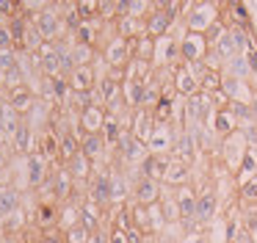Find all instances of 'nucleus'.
Masks as SVG:
<instances>
[{
	"label": "nucleus",
	"instance_id": "6ab92c4d",
	"mask_svg": "<svg viewBox=\"0 0 257 243\" xmlns=\"http://www.w3.org/2000/svg\"><path fill=\"white\" fill-rule=\"evenodd\" d=\"M34 127L25 122V116H23V125H20V130L14 133V138H12V147H14V152H20V155H31V152H36V136H34Z\"/></svg>",
	"mask_w": 257,
	"mask_h": 243
},
{
	"label": "nucleus",
	"instance_id": "f257e3e1",
	"mask_svg": "<svg viewBox=\"0 0 257 243\" xmlns=\"http://www.w3.org/2000/svg\"><path fill=\"white\" fill-rule=\"evenodd\" d=\"M183 11H185V20H188L185 22V31L202 33V36L207 33V28L213 22L221 20V14H218V9L213 3H188V6H183Z\"/></svg>",
	"mask_w": 257,
	"mask_h": 243
},
{
	"label": "nucleus",
	"instance_id": "72a5a7b5",
	"mask_svg": "<svg viewBox=\"0 0 257 243\" xmlns=\"http://www.w3.org/2000/svg\"><path fill=\"white\" fill-rule=\"evenodd\" d=\"M72 55H75V66H94L100 50H97V47H89V44H75V47H72Z\"/></svg>",
	"mask_w": 257,
	"mask_h": 243
},
{
	"label": "nucleus",
	"instance_id": "a211bd4d",
	"mask_svg": "<svg viewBox=\"0 0 257 243\" xmlns=\"http://www.w3.org/2000/svg\"><path fill=\"white\" fill-rule=\"evenodd\" d=\"M20 125H23V113H20L9 99H0V130L6 133L9 138H14V133L20 130Z\"/></svg>",
	"mask_w": 257,
	"mask_h": 243
},
{
	"label": "nucleus",
	"instance_id": "4c0bfd02",
	"mask_svg": "<svg viewBox=\"0 0 257 243\" xmlns=\"http://www.w3.org/2000/svg\"><path fill=\"white\" fill-rule=\"evenodd\" d=\"M240 196H243L246 204H254L257 202V177H249V180L240 182Z\"/></svg>",
	"mask_w": 257,
	"mask_h": 243
},
{
	"label": "nucleus",
	"instance_id": "a19ab883",
	"mask_svg": "<svg viewBox=\"0 0 257 243\" xmlns=\"http://www.w3.org/2000/svg\"><path fill=\"white\" fill-rule=\"evenodd\" d=\"M42 240L45 243H64V232L58 226H50V229L42 232Z\"/></svg>",
	"mask_w": 257,
	"mask_h": 243
},
{
	"label": "nucleus",
	"instance_id": "a878e982",
	"mask_svg": "<svg viewBox=\"0 0 257 243\" xmlns=\"http://www.w3.org/2000/svg\"><path fill=\"white\" fill-rule=\"evenodd\" d=\"M144 86L147 83H139V80H124L122 83V99L130 110L144 108Z\"/></svg>",
	"mask_w": 257,
	"mask_h": 243
},
{
	"label": "nucleus",
	"instance_id": "1a4fd4ad",
	"mask_svg": "<svg viewBox=\"0 0 257 243\" xmlns=\"http://www.w3.org/2000/svg\"><path fill=\"white\" fill-rule=\"evenodd\" d=\"M161 196H163V182H155L150 177H139V182L133 185V202L144 204V207L158 204Z\"/></svg>",
	"mask_w": 257,
	"mask_h": 243
},
{
	"label": "nucleus",
	"instance_id": "6e6552de",
	"mask_svg": "<svg viewBox=\"0 0 257 243\" xmlns=\"http://www.w3.org/2000/svg\"><path fill=\"white\" fill-rule=\"evenodd\" d=\"M100 55H102V61H105L108 66H124L130 61V42L122 39V36H113L111 42L102 44Z\"/></svg>",
	"mask_w": 257,
	"mask_h": 243
},
{
	"label": "nucleus",
	"instance_id": "393cba45",
	"mask_svg": "<svg viewBox=\"0 0 257 243\" xmlns=\"http://www.w3.org/2000/svg\"><path fill=\"white\" fill-rule=\"evenodd\" d=\"M20 207H23V196H20L17 188H14V185L0 188V218L6 221L9 215H14Z\"/></svg>",
	"mask_w": 257,
	"mask_h": 243
},
{
	"label": "nucleus",
	"instance_id": "412c9836",
	"mask_svg": "<svg viewBox=\"0 0 257 243\" xmlns=\"http://www.w3.org/2000/svg\"><path fill=\"white\" fill-rule=\"evenodd\" d=\"M196 196H199V193L188 185L174 191V202H177V207H180V218H196Z\"/></svg>",
	"mask_w": 257,
	"mask_h": 243
},
{
	"label": "nucleus",
	"instance_id": "c756f323",
	"mask_svg": "<svg viewBox=\"0 0 257 243\" xmlns=\"http://www.w3.org/2000/svg\"><path fill=\"white\" fill-rule=\"evenodd\" d=\"M34 213H36V221H39L42 232L50 229V226H58V204H53V202H39Z\"/></svg>",
	"mask_w": 257,
	"mask_h": 243
},
{
	"label": "nucleus",
	"instance_id": "2eb2a0df",
	"mask_svg": "<svg viewBox=\"0 0 257 243\" xmlns=\"http://www.w3.org/2000/svg\"><path fill=\"white\" fill-rule=\"evenodd\" d=\"M199 152L196 149V141H194V136H191L188 130H177V138H174V149H172V155H174V160H183V163H188L191 166V160H194V155Z\"/></svg>",
	"mask_w": 257,
	"mask_h": 243
},
{
	"label": "nucleus",
	"instance_id": "0eeeda50",
	"mask_svg": "<svg viewBox=\"0 0 257 243\" xmlns=\"http://www.w3.org/2000/svg\"><path fill=\"white\" fill-rule=\"evenodd\" d=\"M25 177H28V185L34 188V191H39V188L45 185V180L50 177V163H47L39 152L25 155Z\"/></svg>",
	"mask_w": 257,
	"mask_h": 243
},
{
	"label": "nucleus",
	"instance_id": "de8ad7c7",
	"mask_svg": "<svg viewBox=\"0 0 257 243\" xmlns=\"http://www.w3.org/2000/svg\"><path fill=\"white\" fill-rule=\"evenodd\" d=\"M155 243H177L174 237H155Z\"/></svg>",
	"mask_w": 257,
	"mask_h": 243
},
{
	"label": "nucleus",
	"instance_id": "4468645a",
	"mask_svg": "<svg viewBox=\"0 0 257 243\" xmlns=\"http://www.w3.org/2000/svg\"><path fill=\"white\" fill-rule=\"evenodd\" d=\"M174 91H177L180 99H188V97H194V94H199V80L185 69V64H180L177 69H174Z\"/></svg>",
	"mask_w": 257,
	"mask_h": 243
},
{
	"label": "nucleus",
	"instance_id": "aec40b11",
	"mask_svg": "<svg viewBox=\"0 0 257 243\" xmlns=\"http://www.w3.org/2000/svg\"><path fill=\"white\" fill-rule=\"evenodd\" d=\"M64 166H67V171L75 177V182H89L91 177H94V169H97V166L91 163V160L86 158L83 152H78L72 160H67Z\"/></svg>",
	"mask_w": 257,
	"mask_h": 243
},
{
	"label": "nucleus",
	"instance_id": "f8f14e48",
	"mask_svg": "<svg viewBox=\"0 0 257 243\" xmlns=\"http://www.w3.org/2000/svg\"><path fill=\"white\" fill-rule=\"evenodd\" d=\"M169 163H172L169 155H147L144 163L139 166V171H141V177H150V180H155V182H163L166 180V171H169Z\"/></svg>",
	"mask_w": 257,
	"mask_h": 243
},
{
	"label": "nucleus",
	"instance_id": "cd10ccee",
	"mask_svg": "<svg viewBox=\"0 0 257 243\" xmlns=\"http://www.w3.org/2000/svg\"><path fill=\"white\" fill-rule=\"evenodd\" d=\"M102 138H105V147H113L116 149V144H119V136L124 133V127H122V119L119 116H113V113H108L105 110V122H102Z\"/></svg>",
	"mask_w": 257,
	"mask_h": 243
},
{
	"label": "nucleus",
	"instance_id": "49530a36",
	"mask_svg": "<svg viewBox=\"0 0 257 243\" xmlns=\"http://www.w3.org/2000/svg\"><path fill=\"white\" fill-rule=\"evenodd\" d=\"M111 243H127V235L122 229H111Z\"/></svg>",
	"mask_w": 257,
	"mask_h": 243
},
{
	"label": "nucleus",
	"instance_id": "c9c22d12",
	"mask_svg": "<svg viewBox=\"0 0 257 243\" xmlns=\"http://www.w3.org/2000/svg\"><path fill=\"white\" fill-rule=\"evenodd\" d=\"M111 221H113L111 229H122V232H127L130 226H133V218H130V207H127V204H122V207H113Z\"/></svg>",
	"mask_w": 257,
	"mask_h": 243
},
{
	"label": "nucleus",
	"instance_id": "79ce46f5",
	"mask_svg": "<svg viewBox=\"0 0 257 243\" xmlns=\"http://www.w3.org/2000/svg\"><path fill=\"white\" fill-rule=\"evenodd\" d=\"M0 50H14V39L9 25H0Z\"/></svg>",
	"mask_w": 257,
	"mask_h": 243
},
{
	"label": "nucleus",
	"instance_id": "423d86ee",
	"mask_svg": "<svg viewBox=\"0 0 257 243\" xmlns=\"http://www.w3.org/2000/svg\"><path fill=\"white\" fill-rule=\"evenodd\" d=\"M207 39L202 33H191L185 31V36L180 39V55H183V64H191V61H205L207 55Z\"/></svg>",
	"mask_w": 257,
	"mask_h": 243
},
{
	"label": "nucleus",
	"instance_id": "b1692460",
	"mask_svg": "<svg viewBox=\"0 0 257 243\" xmlns=\"http://www.w3.org/2000/svg\"><path fill=\"white\" fill-rule=\"evenodd\" d=\"M188 177H191V166H188V163H183V160H174V158H172L163 185H169V188H174V191H177V188L188 185Z\"/></svg>",
	"mask_w": 257,
	"mask_h": 243
},
{
	"label": "nucleus",
	"instance_id": "5701e85b",
	"mask_svg": "<svg viewBox=\"0 0 257 243\" xmlns=\"http://www.w3.org/2000/svg\"><path fill=\"white\" fill-rule=\"evenodd\" d=\"M213 215H216V191H213V188H205V191H199V196H196V221H199V224H207Z\"/></svg>",
	"mask_w": 257,
	"mask_h": 243
},
{
	"label": "nucleus",
	"instance_id": "bb28decb",
	"mask_svg": "<svg viewBox=\"0 0 257 243\" xmlns=\"http://www.w3.org/2000/svg\"><path fill=\"white\" fill-rule=\"evenodd\" d=\"M130 58H139V61H150L155 58V39H150L144 33V36H136L130 39ZM155 66V64H152Z\"/></svg>",
	"mask_w": 257,
	"mask_h": 243
},
{
	"label": "nucleus",
	"instance_id": "ea45409f",
	"mask_svg": "<svg viewBox=\"0 0 257 243\" xmlns=\"http://www.w3.org/2000/svg\"><path fill=\"white\" fill-rule=\"evenodd\" d=\"M161 207H163V215H166V221H180V207L177 202L172 199H161Z\"/></svg>",
	"mask_w": 257,
	"mask_h": 243
},
{
	"label": "nucleus",
	"instance_id": "58836bf2",
	"mask_svg": "<svg viewBox=\"0 0 257 243\" xmlns=\"http://www.w3.org/2000/svg\"><path fill=\"white\" fill-rule=\"evenodd\" d=\"M89 237H91V232H86L80 224L64 232V243H89Z\"/></svg>",
	"mask_w": 257,
	"mask_h": 243
},
{
	"label": "nucleus",
	"instance_id": "7c9ffc66",
	"mask_svg": "<svg viewBox=\"0 0 257 243\" xmlns=\"http://www.w3.org/2000/svg\"><path fill=\"white\" fill-rule=\"evenodd\" d=\"M97 91H100L102 105H105V108L122 102V83H113V80H108V77H100V86H97Z\"/></svg>",
	"mask_w": 257,
	"mask_h": 243
},
{
	"label": "nucleus",
	"instance_id": "ddd939ff",
	"mask_svg": "<svg viewBox=\"0 0 257 243\" xmlns=\"http://www.w3.org/2000/svg\"><path fill=\"white\" fill-rule=\"evenodd\" d=\"M80 152H83L94 166H97V163H102V158H105V152H108L102 133H89V136L80 138Z\"/></svg>",
	"mask_w": 257,
	"mask_h": 243
},
{
	"label": "nucleus",
	"instance_id": "20e7f679",
	"mask_svg": "<svg viewBox=\"0 0 257 243\" xmlns=\"http://www.w3.org/2000/svg\"><path fill=\"white\" fill-rule=\"evenodd\" d=\"M116 152H119V158H122L124 163H139V166L144 163V158L150 155V152H147V144H141L130 130H124L122 136H119Z\"/></svg>",
	"mask_w": 257,
	"mask_h": 243
},
{
	"label": "nucleus",
	"instance_id": "c85d7f7f",
	"mask_svg": "<svg viewBox=\"0 0 257 243\" xmlns=\"http://www.w3.org/2000/svg\"><path fill=\"white\" fill-rule=\"evenodd\" d=\"M238 127H240V122L235 119L227 108L216 110V119H213V133H218V136L227 138V136H232V133H238Z\"/></svg>",
	"mask_w": 257,
	"mask_h": 243
},
{
	"label": "nucleus",
	"instance_id": "7ed1b4c3",
	"mask_svg": "<svg viewBox=\"0 0 257 243\" xmlns=\"http://www.w3.org/2000/svg\"><path fill=\"white\" fill-rule=\"evenodd\" d=\"M111 174L113 171H108V169H102V171L94 169V177L89 180V191H86V199L100 204L102 210L111 204Z\"/></svg>",
	"mask_w": 257,
	"mask_h": 243
},
{
	"label": "nucleus",
	"instance_id": "4be33fe9",
	"mask_svg": "<svg viewBox=\"0 0 257 243\" xmlns=\"http://www.w3.org/2000/svg\"><path fill=\"white\" fill-rule=\"evenodd\" d=\"M69 86H72V91H91V88H97V69L94 66H78L69 75Z\"/></svg>",
	"mask_w": 257,
	"mask_h": 243
},
{
	"label": "nucleus",
	"instance_id": "39448f33",
	"mask_svg": "<svg viewBox=\"0 0 257 243\" xmlns=\"http://www.w3.org/2000/svg\"><path fill=\"white\" fill-rule=\"evenodd\" d=\"M177 125H155V133L147 141V152L150 155H166L174 149V138H177Z\"/></svg>",
	"mask_w": 257,
	"mask_h": 243
},
{
	"label": "nucleus",
	"instance_id": "dca6fc26",
	"mask_svg": "<svg viewBox=\"0 0 257 243\" xmlns=\"http://www.w3.org/2000/svg\"><path fill=\"white\" fill-rule=\"evenodd\" d=\"M80 226L86 232H100L102 229V207L94 204L91 199L80 202Z\"/></svg>",
	"mask_w": 257,
	"mask_h": 243
},
{
	"label": "nucleus",
	"instance_id": "f704fd0d",
	"mask_svg": "<svg viewBox=\"0 0 257 243\" xmlns=\"http://www.w3.org/2000/svg\"><path fill=\"white\" fill-rule=\"evenodd\" d=\"M221 80H224V72L221 69H207V75L199 80V91L210 97L213 91H218V88H221Z\"/></svg>",
	"mask_w": 257,
	"mask_h": 243
},
{
	"label": "nucleus",
	"instance_id": "f3484780",
	"mask_svg": "<svg viewBox=\"0 0 257 243\" xmlns=\"http://www.w3.org/2000/svg\"><path fill=\"white\" fill-rule=\"evenodd\" d=\"M102 122H105V108H97V105H91V108H86V110L78 113V127H80L83 136H89V133H100Z\"/></svg>",
	"mask_w": 257,
	"mask_h": 243
},
{
	"label": "nucleus",
	"instance_id": "a18cd8bd",
	"mask_svg": "<svg viewBox=\"0 0 257 243\" xmlns=\"http://www.w3.org/2000/svg\"><path fill=\"white\" fill-rule=\"evenodd\" d=\"M243 58H246V64H249L251 75H254V72H257V50H249V53H246Z\"/></svg>",
	"mask_w": 257,
	"mask_h": 243
},
{
	"label": "nucleus",
	"instance_id": "c03bdc74",
	"mask_svg": "<svg viewBox=\"0 0 257 243\" xmlns=\"http://www.w3.org/2000/svg\"><path fill=\"white\" fill-rule=\"evenodd\" d=\"M124 235H127V243H147V235L141 229H136V226H130Z\"/></svg>",
	"mask_w": 257,
	"mask_h": 243
},
{
	"label": "nucleus",
	"instance_id": "473e14b6",
	"mask_svg": "<svg viewBox=\"0 0 257 243\" xmlns=\"http://www.w3.org/2000/svg\"><path fill=\"white\" fill-rule=\"evenodd\" d=\"M221 72H224L227 77H232V80H249V75H251V69H249V64H246V58H243V55H240V58L227 61Z\"/></svg>",
	"mask_w": 257,
	"mask_h": 243
},
{
	"label": "nucleus",
	"instance_id": "e433bc0d",
	"mask_svg": "<svg viewBox=\"0 0 257 243\" xmlns=\"http://www.w3.org/2000/svg\"><path fill=\"white\" fill-rule=\"evenodd\" d=\"M17 64H20L17 50H0V75H9Z\"/></svg>",
	"mask_w": 257,
	"mask_h": 243
},
{
	"label": "nucleus",
	"instance_id": "2f4dec72",
	"mask_svg": "<svg viewBox=\"0 0 257 243\" xmlns=\"http://www.w3.org/2000/svg\"><path fill=\"white\" fill-rule=\"evenodd\" d=\"M127 207H130V218H133V226H136V229H141L144 235L155 232V229H152V221H150V210H147L144 204L133 202V204H127Z\"/></svg>",
	"mask_w": 257,
	"mask_h": 243
},
{
	"label": "nucleus",
	"instance_id": "f03ea898",
	"mask_svg": "<svg viewBox=\"0 0 257 243\" xmlns=\"http://www.w3.org/2000/svg\"><path fill=\"white\" fill-rule=\"evenodd\" d=\"M34 25L39 28L42 39L45 42H56V39L67 36V28H64V17L58 14L53 6H47L45 11H39V14L34 17Z\"/></svg>",
	"mask_w": 257,
	"mask_h": 243
},
{
	"label": "nucleus",
	"instance_id": "9b49d317",
	"mask_svg": "<svg viewBox=\"0 0 257 243\" xmlns=\"http://www.w3.org/2000/svg\"><path fill=\"white\" fill-rule=\"evenodd\" d=\"M174 22H177V20H174L172 14L152 9V14L144 20V31H147V36H150V39H163V36H169V31H172Z\"/></svg>",
	"mask_w": 257,
	"mask_h": 243
},
{
	"label": "nucleus",
	"instance_id": "9d476101",
	"mask_svg": "<svg viewBox=\"0 0 257 243\" xmlns=\"http://www.w3.org/2000/svg\"><path fill=\"white\" fill-rule=\"evenodd\" d=\"M155 125L158 122H155V116H152L150 108H139V110H133V116H130V133H133L141 144H147L152 138Z\"/></svg>",
	"mask_w": 257,
	"mask_h": 243
},
{
	"label": "nucleus",
	"instance_id": "37998d69",
	"mask_svg": "<svg viewBox=\"0 0 257 243\" xmlns=\"http://www.w3.org/2000/svg\"><path fill=\"white\" fill-rule=\"evenodd\" d=\"M12 152H14L12 144H9V147H0V171L9 169V163H12Z\"/></svg>",
	"mask_w": 257,
	"mask_h": 243
}]
</instances>
